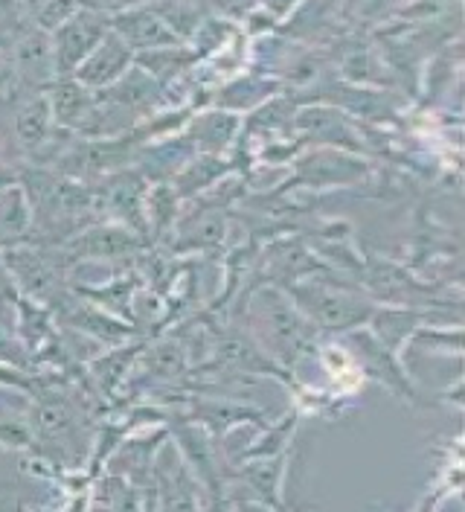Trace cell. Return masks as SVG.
I'll list each match as a JSON object with an SVG mask.
<instances>
[{"mask_svg": "<svg viewBox=\"0 0 465 512\" xmlns=\"http://www.w3.org/2000/svg\"><path fill=\"white\" fill-rule=\"evenodd\" d=\"M175 254H198V251H213L224 242L227 236V216L221 210H204L195 213L192 219H186L178 230H175Z\"/></svg>", "mask_w": 465, "mask_h": 512, "instance_id": "cell-6", "label": "cell"}, {"mask_svg": "<svg viewBox=\"0 0 465 512\" xmlns=\"http://www.w3.org/2000/svg\"><path fill=\"white\" fill-rule=\"evenodd\" d=\"M256 416L262 419V411L248 408V405H233L227 399H204L195 405L192 411V422L207 428V431H227L230 425H239V422H256Z\"/></svg>", "mask_w": 465, "mask_h": 512, "instance_id": "cell-8", "label": "cell"}, {"mask_svg": "<svg viewBox=\"0 0 465 512\" xmlns=\"http://www.w3.org/2000/svg\"><path fill=\"white\" fill-rule=\"evenodd\" d=\"M32 210L27 195L21 190L3 192L0 195V251L27 245L32 239Z\"/></svg>", "mask_w": 465, "mask_h": 512, "instance_id": "cell-7", "label": "cell"}, {"mask_svg": "<svg viewBox=\"0 0 465 512\" xmlns=\"http://www.w3.org/2000/svg\"><path fill=\"white\" fill-rule=\"evenodd\" d=\"M236 512H268V507H259V504H242Z\"/></svg>", "mask_w": 465, "mask_h": 512, "instance_id": "cell-12", "label": "cell"}, {"mask_svg": "<svg viewBox=\"0 0 465 512\" xmlns=\"http://www.w3.org/2000/svg\"><path fill=\"white\" fill-rule=\"evenodd\" d=\"M204 512H227V504H224L221 498H216V501L210 504V510H204Z\"/></svg>", "mask_w": 465, "mask_h": 512, "instance_id": "cell-13", "label": "cell"}, {"mask_svg": "<svg viewBox=\"0 0 465 512\" xmlns=\"http://www.w3.org/2000/svg\"><path fill=\"white\" fill-rule=\"evenodd\" d=\"M256 318L265 323L268 347L277 352V364H294L311 350L314 341V326L297 312L291 297L279 288H262L253 300Z\"/></svg>", "mask_w": 465, "mask_h": 512, "instance_id": "cell-2", "label": "cell"}, {"mask_svg": "<svg viewBox=\"0 0 465 512\" xmlns=\"http://www.w3.org/2000/svg\"><path fill=\"white\" fill-rule=\"evenodd\" d=\"M56 251L64 256V265H76L82 259H125L146 251V239L123 224H88L76 230Z\"/></svg>", "mask_w": 465, "mask_h": 512, "instance_id": "cell-3", "label": "cell"}, {"mask_svg": "<svg viewBox=\"0 0 465 512\" xmlns=\"http://www.w3.org/2000/svg\"><path fill=\"white\" fill-rule=\"evenodd\" d=\"M291 303L297 306V312L309 320L314 329L323 332H352L358 326H367L375 303L355 294L352 288H346L338 280H317L314 274L303 277L297 283L282 288Z\"/></svg>", "mask_w": 465, "mask_h": 512, "instance_id": "cell-1", "label": "cell"}, {"mask_svg": "<svg viewBox=\"0 0 465 512\" xmlns=\"http://www.w3.org/2000/svg\"><path fill=\"white\" fill-rule=\"evenodd\" d=\"M155 512H201L198 480L186 469L178 448L160 454L157 466V504Z\"/></svg>", "mask_w": 465, "mask_h": 512, "instance_id": "cell-5", "label": "cell"}, {"mask_svg": "<svg viewBox=\"0 0 465 512\" xmlns=\"http://www.w3.org/2000/svg\"><path fill=\"white\" fill-rule=\"evenodd\" d=\"M279 475H282V466H279L277 457H259L245 466L242 478L248 483L250 489L265 501V504H277V489H279Z\"/></svg>", "mask_w": 465, "mask_h": 512, "instance_id": "cell-9", "label": "cell"}, {"mask_svg": "<svg viewBox=\"0 0 465 512\" xmlns=\"http://www.w3.org/2000/svg\"><path fill=\"white\" fill-rule=\"evenodd\" d=\"M346 341H349V347L352 352L358 355V361H361V367L370 373L372 379H378L381 384H387L396 396H402L407 402H413V384L407 379V373H404L402 361H399V355L396 352H390L375 335H372L367 326H358V329H352L349 335H346Z\"/></svg>", "mask_w": 465, "mask_h": 512, "instance_id": "cell-4", "label": "cell"}, {"mask_svg": "<svg viewBox=\"0 0 465 512\" xmlns=\"http://www.w3.org/2000/svg\"><path fill=\"white\" fill-rule=\"evenodd\" d=\"M186 367L184 347L172 344V341H160L157 347L149 352V373H155L160 379H169V376H178Z\"/></svg>", "mask_w": 465, "mask_h": 512, "instance_id": "cell-11", "label": "cell"}, {"mask_svg": "<svg viewBox=\"0 0 465 512\" xmlns=\"http://www.w3.org/2000/svg\"><path fill=\"white\" fill-rule=\"evenodd\" d=\"M0 364L21 370V373H35V358L30 347L15 332L3 329V323H0Z\"/></svg>", "mask_w": 465, "mask_h": 512, "instance_id": "cell-10", "label": "cell"}]
</instances>
